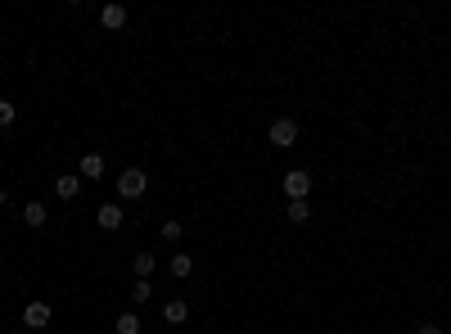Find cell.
<instances>
[{"mask_svg":"<svg viewBox=\"0 0 451 334\" xmlns=\"http://www.w3.org/2000/svg\"><path fill=\"white\" fill-rule=\"evenodd\" d=\"M77 190H82V176H54V194H59V199H77Z\"/></svg>","mask_w":451,"mask_h":334,"instance_id":"obj_7","label":"cell"},{"mask_svg":"<svg viewBox=\"0 0 451 334\" xmlns=\"http://www.w3.org/2000/svg\"><path fill=\"white\" fill-rule=\"evenodd\" d=\"M419 334H442V325H419Z\"/></svg>","mask_w":451,"mask_h":334,"instance_id":"obj_18","label":"cell"},{"mask_svg":"<svg viewBox=\"0 0 451 334\" xmlns=\"http://www.w3.org/2000/svg\"><path fill=\"white\" fill-rule=\"evenodd\" d=\"M131 271H136V281H149L154 276V253H136V258H131Z\"/></svg>","mask_w":451,"mask_h":334,"instance_id":"obj_10","label":"cell"},{"mask_svg":"<svg viewBox=\"0 0 451 334\" xmlns=\"http://www.w3.org/2000/svg\"><path fill=\"white\" fill-rule=\"evenodd\" d=\"M82 176H86V181L104 176V154H82Z\"/></svg>","mask_w":451,"mask_h":334,"instance_id":"obj_8","label":"cell"},{"mask_svg":"<svg viewBox=\"0 0 451 334\" xmlns=\"http://www.w3.org/2000/svg\"><path fill=\"white\" fill-rule=\"evenodd\" d=\"M95 226H99V230H122V208H118V204H104V208L95 213Z\"/></svg>","mask_w":451,"mask_h":334,"instance_id":"obj_5","label":"cell"},{"mask_svg":"<svg viewBox=\"0 0 451 334\" xmlns=\"http://www.w3.org/2000/svg\"><path fill=\"white\" fill-rule=\"evenodd\" d=\"M185 316H190V307H185L181 298H172V302H167V307H162V321H167V325H181Z\"/></svg>","mask_w":451,"mask_h":334,"instance_id":"obj_11","label":"cell"},{"mask_svg":"<svg viewBox=\"0 0 451 334\" xmlns=\"http://www.w3.org/2000/svg\"><path fill=\"white\" fill-rule=\"evenodd\" d=\"M181 235H185V226H181V222H162V239H167V244H176Z\"/></svg>","mask_w":451,"mask_h":334,"instance_id":"obj_16","label":"cell"},{"mask_svg":"<svg viewBox=\"0 0 451 334\" xmlns=\"http://www.w3.org/2000/svg\"><path fill=\"white\" fill-rule=\"evenodd\" d=\"M99 23H104L108 32H122V27H127V10H122V5H104V10H99Z\"/></svg>","mask_w":451,"mask_h":334,"instance_id":"obj_6","label":"cell"},{"mask_svg":"<svg viewBox=\"0 0 451 334\" xmlns=\"http://www.w3.org/2000/svg\"><path fill=\"white\" fill-rule=\"evenodd\" d=\"M284 194H289V204H298V199H307V194H312V176L302 172V167H293V172H284Z\"/></svg>","mask_w":451,"mask_h":334,"instance_id":"obj_3","label":"cell"},{"mask_svg":"<svg viewBox=\"0 0 451 334\" xmlns=\"http://www.w3.org/2000/svg\"><path fill=\"white\" fill-rule=\"evenodd\" d=\"M284 217H289L293 226H302V222L312 217V208H307V199H298V204H289V208H284Z\"/></svg>","mask_w":451,"mask_h":334,"instance_id":"obj_13","label":"cell"},{"mask_svg":"<svg viewBox=\"0 0 451 334\" xmlns=\"http://www.w3.org/2000/svg\"><path fill=\"white\" fill-rule=\"evenodd\" d=\"M145 190H149V176L140 172V167H127V172L118 176V194H122V199H140Z\"/></svg>","mask_w":451,"mask_h":334,"instance_id":"obj_1","label":"cell"},{"mask_svg":"<svg viewBox=\"0 0 451 334\" xmlns=\"http://www.w3.org/2000/svg\"><path fill=\"white\" fill-rule=\"evenodd\" d=\"M50 302H27V307H23V325H27V330H45V325H50Z\"/></svg>","mask_w":451,"mask_h":334,"instance_id":"obj_4","label":"cell"},{"mask_svg":"<svg viewBox=\"0 0 451 334\" xmlns=\"http://www.w3.org/2000/svg\"><path fill=\"white\" fill-rule=\"evenodd\" d=\"M271 145H276V150H293V145H298V122H293V118H276V122H271Z\"/></svg>","mask_w":451,"mask_h":334,"instance_id":"obj_2","label":"cell"},{"mask_svg":"<svg viewBox=\"0 0 451 334\" xmlns=\"http://www.w3.org/2000/svg\"><path fill=\"white\" fill-rule=\"evenodd\" d=\"M118 334H140V316L136 312H122L118 316Z\"/></svg>","mask_w":451,"mask_h":334,"instance_id":"obj_15","label":"cell"},{"mask_svg":"<svg viewBox=\"0 0 451 334\" xmlns=\"http://www.w3.org/2000/svg\"><path fill=\"white\" fill-rule=\"evenodd\" d=\"M14 118H19V108L10 99H0V127H14Z\"/></svg>","mask_w":451,"mask_h":334,"instance_id":"obj_17","label":"cell"},{"mask_svg":"<svg viewBox=\"0 0 451 334\" xmlns=\"http://www.w3.org/2000/svg\"><path fill=\"white\" fill-rule=\"evenodd\" d=\"M190 271H194V258H190V253H172V276H176V281H185Z\"/></svg>","mask_w":451,"mask_h":334,"instance_id":"obj_12","label":"cell"},{"mask_svg":"<svg viewBox=\"0 0 451 334\" xmlns=\"http://www.w3.org/2000/svg\"><path fill=\"white\" fill-rule=\"evenodd\" d=\"M23 226H32V230H41V226H45V204H36V199H32V204L23 208Z\"/></svg>","mask_w":451,"mask_h":334,"instance_id":"obj_9","label":"cell"},{"mask_svg":"<svg viewBox=\"0 0 451 334\" xmlns=\"http://www.w3.org/2000/svg\"><path fill=\"white\" fill-rule=\"evenodd\" d=\"M154 298V281H136V285H131V302H136V307H140V302H149Z\"/></svg>","mask_w":451,"mask_h":334,"instance_id":"obj_14","label":"cell"},{"mask_svg":"<svg viewBox=\"0 0 451 334\" xmlns=\"http://www.w3.org/2000/svg\"><path fill=\"white\" fill-rule=\"evenodd\" d=\"M0 208H5V190H0Z\"/></svg>","mask_w":451,"mask_h":334,"instance_id":"obj_19","label":"cell"}]
</instances>
